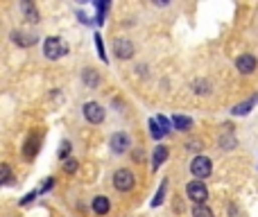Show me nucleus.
<instances>
[{
	"label": "nucleus",
	"instance_id": "17",
	"mask_svg": "<svg viewBox=\"0 0 258 217\" xmlns=\"http://www.w3.org/2000/svg\"><path fill=\"white\" fill-rule=\"evenodd\" d=\"M193 217H215L213 215V210L208 206H204V203H199V206L193 208Z\"/></svg>",
	"mask_w": 258,
	"mask_h": 217
},
{
	"label": "nucleus",
	"instance_id": "25",
	"mask_svg": "<svg viewBox=\"0 0 258 217\" xmlns=\"http://www.w3.org/2000/svg\"><path fill=\"white\" fill-rule=\"evenodd\" d=\"M188 147L190 149H202V143H199V140H193V143H188Z\"/></svg>",
	"mask_w": 258,
	"mask_h": 217
},
{
	"label": "nucleus",
	"instance_id": "10",
	"mask_svg": "<svg viewBox=\"0 0 258 217\" xmlns=\"http://www.w3.org/2000/svg\"><path fill=\"white\" fill-rule=\"evenodd\" d=\"M109 210H111V201H109V197L98 194V197L93 199V212L95 215H107Z\"/></svg>",
	"mask_w": 258,
	"mask_h": 217
},
{
	"label": "nucleus",
	"instance_id": "1",
	"mask_svg": "<svg viewBox=\"0 0 258 217\" xmlns=\"http://www.w3.org/2000/svg\"><path fill=\"white\" fill-rule=\"evenodd\" d=\"M134 185H136V176L131 170L122 167V170L113 172V188H116L118 192H129V190H134Z\"/></svg>",
	"mask_w": 258,
	"mask_h": 217
},
{
	"label": "nucleus",
	"instance_id": "12",
	"mask_svg": "<svg viewBox=\"0 0 258 217\" xmlns=\"http://www.w3.org/2000/svg\"><path fill=\"white\" fill-rule=\"evenodd\" d=\"M167 158V147L165 145H156V149H154V158H152V167L154 170H158L161 167V163H165Z\"/></svg>",
	"mask_w": 258,
	"mask_h": 217
},
{
	"label": "nucleus",
	"instance_id": "5",
	"mask_svg": "<svg viewBox=\"0 0 258 217\" xmlns=\"http://www.w3.org/2000/svg\"><path fill=\"white\" fill-rule=\"evenodd\" d=\"M81 111H84L86 122H91V125H100V122L104 120V108L100 106L98 102H86Z\"/></svg>",
	"mask_w": 258,
	"mask_h": 217
},
{
	"label": "nucleus",
	"instance_id": "3",
	"mask_svg": "<svg viewBox=\"0 0 258 217\" xmlns=\"http://www.w3.org/2000/svg\"><path fill=\"white\" fill-rule=\"evenodd\" d=\"M190 172H193V176H195L197 181H202V179H206V176H211V172H213L211 158H206V156H195L193 163H190Z\"/></svg>",
	"mask_w": 258,
	"mask_h": 217
},
{
	"label": "nucleus",
	"instance_id": "4",
	"mask_svg": "<svg viewBox=\"0 0 258 217\" xmlns=\"http://www.w3.org/2000/svg\"><path fill=\"white\" fill-rule=\"evenodd\" d=\"M186 192H188V199H193L195 201V206L206 203V199H208V190H206V185H204L202 181H190V183L186 185Z\"/></svg>",
	"mask_w": 258,
	"mask_h": 217
},
{
	"label": "nucleus",
	"instance_id": "23",
	"mask_svg": "<svg viewBox=\"0 0 258 217\" xmlns=\"http://www.w3.org/2000/svg\"><path fill=\"white\" fill-rule=\"evenodd\" d=\"M156 122H158V125L163 127V131H165V134H167V131H170V122H167V118H163V116H156Z\"/></svg>",
	"mask_w": 258,
	"mask_h": 217
},
{
	"label": "nucleus",
	"instance_id": "11",
	"mask_svg": "<svg viewBox=\"0 0 258 217\" xmlns=\"http://www.w3.org/2000/svg\"><path fill=\"white\" fill-rule=\"evenodd\" d=\"M21 12L30 23H39V9H36V5H32L30 0H23L21 3Z\"/></svg>",
	"mask_w": 258,
	"mask_h": 217
},
{
	"label": "nucleus",
	"instance_id": "6",
	"mask_svg": "<svg viewBox=\"0 0 258 217\" xmlns=\"http://www.w3.org/2000/svg\"><path fill=\"white\" fill-rule=\"evenodd\" d=\"M129 145H131V138L127 134H122V131L113 134L111 140H109V147H111L113 154H125L127 149H129Z\"/></svg>",
	"mask_w": 258,
	"mask_h": 217
},
{
	"label": "nucleus",
	"instance_id": "21",
	"mask_svg": "<svg viewBox=\"0 0 258 217\" xmlns=\"http://www.w3.org/2000/svg\"><path fill=\"white\" fill-rule=\"evenodd\" d=\"M34 149H39V145H34V138H30L25 147V156H34Z\"/></svg>",
	"mask_w": 258,
	"mask_h": 217
},
{
	"label": "nucleus",
	"instance_id": "2",
	"mask_svg": "<svg viewBox=\"0 0 258 217\" xmlns=\"http://www.w3.org/2000/svg\"><path fill=\"white\" fill-rule=\"evenodd\" d=\"M43 54L48 59H61L68 54V45L63 43L59 36H48L43 43Z\"/></svg>",
	"mask_w": 258,
	"mask_h": 217
},
{
	"label": "nucleus",
	"instance_id": "14",
	"mask_svg": "<svg viewBox=\"0 0 258 217\" xmlns=\"http://www.w3.org/2000/svg\"><path fill=\"white\" fill-rule=\"evenodd\" d=\"M149 134H152V138H156V140H161L163 136H165V131H163V127L156 122V118L149 120Z\"/></svg>",
	"mask_w": 258,
	"mask_h": 217
},
{
	"label": "nucleus",
	"instance_id": "20",
	"mask_svg": "<svg viewBox=\"0 0 258 217\" xmlns=\"http://www.w3.org/2000/svg\"><path fill=\"white\" fill-rule=\"evenodd\" d=\"M95 45H98V52L100 57H102V61H107V54H104V45H102V36L95 34Z\"/></svg>",
	"mask_w": 258,
	"mask_h": 217
},
{
	"label": "nucleus",
	"instance_id": "15",
	"mask_svg": "<svg viewBox=\"0 0 258 217\" xmlns=\"http://www.w3.org/2000/svg\"><path fill=\"white\" fill-rule=\"evenodd\" d=\"M253 102H256V99H247V102H242V104H238V106L231 108V113H233V116H247L249 108L253 106Z\"/></svg>",
	"mask_w": 258,
	"mask_h": 217
},
{
	"label": "nucleus",
	"instance_id": "16",
	"mask_svg": "<svg viewBox=\"0 0 258 217\" xmlns=\"http://www.w3.org/2000/svg\"><path fill=\"white\" fill-rule=\"evenodd\" d=\"M84 84L86 86H98L100 84V77H98V72H95L93 68H86L84 70Z\"/></svg>",
	"mask_w": 258,
	"mask_h": 217
},
{
	"label": "nucleus",
	"instance_id": "8",
	"mask_svg": "<svg viewBox=\"0 0 258 217\" xmlns=\"http://www.w3.org/2000/svg\"><path fill=\"white\" fill-rule=\"evenodd\" d=\"M12 41L18 45V48H32V45L36 43V34L34 32H25V30H14Z\"/></svg>",
	"mask_w": 258,
	"mask_h": 217
},
{
	"label": "nucleus",
	"instance_id": "19",
	"mask_svg": "<svg viewBox=\"0 0 258 217\" xmlns=\"http://www.w3.org/2000/svg\"><path fill=\"white\" fill-rule=\"evenodd\" d=\"M63 172H66V174L77 172V161H75V158H66V163H63Z\"/></svg>",
	"mask_w": 258,
	"mask_h": 217
},
{
	"label": "nucleus",
	"instance_id": "9",
	"mask_svg": "<svg viewBox=\"0 0 258 217\" xmlns=\"http://www.w3.org/2000/svg\"><path fill=\"white\" fill-rule=\"evenodd\" d=\"M235 68H238L242 75H251V72L258 68V61L253 54H240V57L235 59Z\"/></svg>",
	"mask_w": 258,
	"mask_h": 217
},
{
	"label": "nucleus",
	"instance_id": "7",
	"mask_svg": "<svg viewBox=\"0 0 258 217\" xmlns=\"http://www.w3.org/2000/svg\"><path fill=\"white\" fill-rule=\"evenodd\" d=\"M113 54L118 59H131L134 57V43L129 39H116L113 41Z\"/></svg>",
	"mask_w": 258,
	"mask_h": 217
},
{
	"label": "nucleus",
	"instance_id": "22",
	"mask_svg": "<svg viewBox=\"0 0 258 217\" xmlns=\"http://www.w3.org/2000/svg\"><path fill=\"white\" fill-rule=\"evenodd\" d=\"M68 152H70V143H68V140H63V143H61V149H59V158H66Z\"/></svg>",
	"mask_w": 258,
	"mask_h": 217
},
{
	"label": "nucleus",
	"instance_id": "18",
	"mask_svg": "<svg viewBox=\"0 0 258 217\" xmlns=\"http://www.w3.org/2000/svg\"><path fill=\"white\" fill-rule=\"evenodd\" d=\"M165 190H167V181H163V185H161V188H158L156 197H154V199H152V206H161L163 197H165Z\"/></svg>",
	"mask_w": 258,
	"mask_h": 217
},
{
	"label": "nucleus",
	"instance_id": "13",
	"mask_svg": "<svg viewBox=\"0 0 258 217\" xmlns=\"http://www.w3.org/2000/svg\"><path fill=\"white\" fill-rule=\"evenodd\" d=\"M172 125H175V129H179V131H190L195 122L190 120L188 116H175L172 118Z\"/></svg>",
	"mask_w": 258,
	"mask_h": 217
},
{
	"label": "nucleus",
	"instance_id": "24",
	"mask_svg": "<svg viewBox=\"0 0 258 217\" xmlns=\"http://www.w3.org/2000/svg\"><path fill=\"white\" fill-rule=\"evenodd\" d=\"M12 181V174H9V167L7 163H3V183H9Z\"/></svg>",
	"mask_w": 258,
	"mask_h": 217
}]
</instances>
